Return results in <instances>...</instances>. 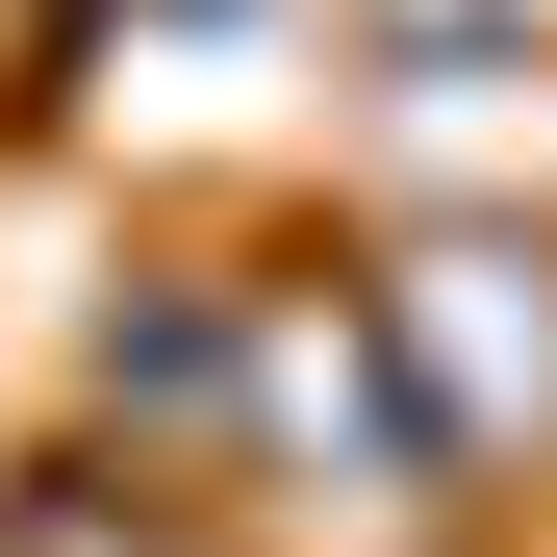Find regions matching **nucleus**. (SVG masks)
<instances>
[{
    "label": "nucleus",
    "mask_w": 557,
    "mask_h": 557,
    "mask_svg": "<svg viewBox=\"0 0 557 557\" xmlns=\"http://www.w3.org/2000/svg\"><path fill=\"white\" fill-rule=\"evenodd\" d=\"M381 355H406L431 456L482 482L507 431H557V253H406V278H381Z\"/></svg>",
    "instance_id": "obj_1"
},
{
    "label": "nucleus",
    "mask_w": 557,
    "mask_h": 557,
    "mask_svg": "<svg viewBox=\"0 0 557 557\" xmlns=\"http://www.w3.org/2000/svg\"><path fill=\"white\" fill-rule=\"evenodd\" d=\"M0 557H203L152 482H0Z\"/></svg>",
    "instance_id": "obj_2"
}]
</instances>
